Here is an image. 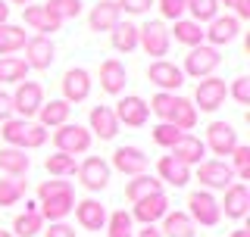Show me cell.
Returning a JSON list of instances; mask_svg holds the SVG:
<instances>
[{"instance_id": "1", "label": "cell", "mask_w": 250, "mask_h": 237, "mask_svg": "<svg viewBox=\"0 0 250 237\" xmlns=\"http://www.w3.org/2000/svg\"><path fill=\"white\" fill-rule=\"evenodd\" d=\"M147 106H150V113L160 118V122L175 125L178 131H194V128H197V109H194V103H191L188 97L156 91Z\"/></svg>"}, {"instance_id": "2", "label": "cell", "mask_w": 250, "mask_h": 237, "mask_svg": "<svg viewBox=\"0 0 250 237\" xmlns=\"http://www.w3.org/2000/svg\"><path fill=\"white\" fill-rule=\"evenodd\" d=\"M0 138L6 140V147H19V150H38L47 144L50 131L44 125L31 122V118H19V116H10L6 122H0Z\"/></svg>"}, {"instance_id": "3", "label": "cell", "mask_w": 250, "mask_h": 237, "mask_svg": "<svg viewBox=\"0 0 250 237\" xmlns=\"http://www.w3.org/2000/svg\"><path fill=\"white\" fill-rule=\"evenodd\" d=\"M138 47L153 59H166L172 38H169V25L163 19H147L144 25H138Z\"/></svg>"}, {"instance_id": "4", "label": "cell", "mask_w": 250, "mask_h": 237, "mask_svg": "<svg viewBox=\"0 0 250 237\" xmlns=\"http://www.w3.org/2000/svg\"><path fill=\"white\" fill-rule=\"evenodd\" d=\"M91 144H94L91 131L78 122H66V125H60V128H53V147H57V153L82 156V153L91 150Z\"/></svg>"}, {"instance_id": "5", "label": "cell", "mask_w": 250, "mask_h": 237, "mask_svg": "<svg viewBox=\"0 0 250 237\" xmlns=\"http://www.w3.org/2000/svg\"><path fill=\"white\" fill-rule=\"evenodd\" d=\"M219 66H222V53H219L216 47H209V44H200V47H191V50H188L182 72L200 81V78L216 75V69H219Z\"/></svg>"}, {"instance_id": "6", "label": "cell", "mask_w": 250, "mask_h": 237, "mask_svg": "<svg viewBox=\"0 0 250 237\" xmlns=\"http://www.w3.org/2000/svg\"><path fill=\"white\" fill-rule=\"evenodd\" d=\"M185 212L194 218V225H200V228H216L222 222V209H219V200L213 197V191H194L188 197Z\"/></svg>"}, {"instance_id": "7", "label": "cell", "mask_w": 250, "mask_h": 237, "mask_svg": "<svg viewBox=\"0 0 250 237\" xmlns=\"http://www.w3.org/2000/svg\"><path fill=\"white\" fill-rule=\"evenodd\" d=\"M225 97H229V84H225V78L209 75V78H200V81H197V91H194L191 103H194L197 113H216V109L225 103Z\"/></svg>"}, {"instance_id": "8", "label": "cell", "mask_w": 250, "mask_h": 237, "mask_svg": "<svg viewBox=\"0 0 250 237\" xmlns=\"http://www.w3.org/2000/svg\"><path fill=\"white\" fill-rule=\"evenodd\" d=\"M75 175H78V184H82L84 191L100 194V191L109 184V175H113V169H109V162L104 159V156H88L84 162H78Z\"/></svg>"}, {"instance_id": "9", "label": "cell", "mask_w": 250, "mask_h": 237, "mask_svg": "<svg viewBox=\"0 0 250 237\" xmlns=\"http://www.w3.org/2000/svg\"><path fill=\"white\" fill-rule=\"evenodd\" d=\"M13 97V113L19 116V118H35L38 116V109H41L44 103V88L38 81H19L16 84V91L10 94Z\"/></svg>"}, {"instance_id": "10", "label": "cell", "mask_w": 250, "mask_h": 237, "mask_svg": "<svg viewBox=\"0 0 250 237\" xmlns=\"http://www.w3.org/2000/svg\"><path fill=\"white\" fill-rule=\"evenodd\" d=\"M113 113H116V122L119 125L144 128L147 118H150V106H147V100L138 97V94H125V97H119V103L113 106Z\"/></svg>"}, {"instance_id": "11", "label": "cell", "mask_w": 250, "mask_h": 237, "mask_svg": "<svg viewBox=\"0 0 250 237\" xmlns=\"http://www.w3.org/2000/svg\"><path fill=\"white\" fill-rule=\"evenodd\" d=\"M194 175H197L203 191H225V187L234 181V172H231V165L225 159H203Z\"/></svg>"}, {"instance_id": "12", "label": "cell", "mask_w": 250, "mask_h": 237, "mask_svg": "<svg viewBox=\"0 0 250 237\" xmlns=\"http://www.w3.org/2000/svg\"><path fill=\"white\" fill-rule=\"evenodd\" d=\"M60 88H62V100H66L69 106H72V103H84V100L91 97V88H94V84H91V72L82 69V66L66 69Z\"/></svg>"}, {"instance_id": "13", "label": "cell", "mask_w": 250, "mask_h": 237, "mask_svg": "<svg viewBox=\"0 0 250 237\" xmlns=\"http://www.w3.org/2000/svg\"><path fill=\"white\" fill-rule=\"evenodd\" d=\"M238 131L229 122H209L207 125V138H203V147L213 156H231V150L238 147Z\"/></svg>"}, {"instance_id": "14", "label": "cell", "mask_w": 250, "mask_h": 237, "mask_svg": "<svg viewBox=\"0 0 250 237\" xmlns=\"http://www.w3.org/2000/svg\"><path fill=\"white\" fill-rule=\"evenodd\" d=\"M147 81L156 84V88L166 91V94H175L185 84V72H182V66H175L169 59H153L147 66Z\"/></svg>"}, {"instance_id": "15", "label": "cell", "mask_w": 250, "mask_h": 237, "mask_svg": "<svg viewBox=\"0 0 250 237\" xmlns=\"http://www.w3.org/2000/svg\"><path fill=\"white\" fill-rule=\"evenodd\" d=\"M241 35V22L234 19L231 13H225V16H216L213 22H207V28H203V44H209V47H229L234 38Z\"/></svg>"}, {"instance_id": "16", "label": "cell", "mask_w": 250, "mask_h": 237, "mask_svg": "<svg viewBox=\"0 0 250 237\" xmlns=\"http://www.w3.org/2000/svg\"><path fill=\"white\" fill-rule=\"evenodd\" d=\"M219 209H222L225 218L241 222V218L250 212V187L244 181H231V184L225 187V197H222V203H219Z\"/></svg>"}, {"instance_id": "17", "label": "cell", "mask_w": 250, "mask_h": 237, "mask_svg": "<svg viewBox=\"0 0 250 237\" xmlns=\"http://www.w3.org/2000/svg\"><path fill=\"white\" fill-rule=\"evenodd\" d=\"M147 165H150V156H147L141 147H116L109 169H116V172H122V175L135 178V175H144Z\"/></svg>"}, {"instance_id": "18", "label": "cell", "mask_w": 250, "mask_h": 237, "mask_svg": "<svg viewBox=\"0 0 250 237\" xmlns=\"http://www.w3.org/2000/svg\"><path fill=\"white\" fill-rule=\"evenodd\" d=\"M22 50H25V57H22V59L28 62V69H38V72L50 69L53 59H57V47H53V41H50V38H44V35L28 38Z\"/></svg>"}, {"instance_id": "19", "label": "cell", "mask_w": 250, "mask_h": 237, "mask_svg": "<svg viewBox=\"0 0 250 237\" xmlns=\"http://www.w3.org/2000/svg\"><path fill=\"white\" fill-rule=\"evenodd\" d=\"M75 222L84 228V231H104L106 228V206L94 197H84V200H75Z\"/></svg>"}, {"instance_id": "20", "label": "cell", "mask_w": 250, "mask_h": 237, "mask_svg": "<svg viewBox=\"0 0 250 237\" xmlns=\"http://www.w3.org/2000/svg\"><path fill=\"white\" fill-rule=\"evenodd\" d=\"M169 212V197L166 194H153V197H144V200L131 203V218L141 225H156L163 222V216Z\"/></svg>"}, {"instance_id": "21", "label": "cell", "mask_w": 250, "mask_h": 237, "mask_svg": "<svg viewBox=\"0 0 250 237\" xmlns=\"http://www.w3.org/2000/svg\"><path fill=\"white\" fill-rule=\"evenodd\" d=\"M22 19H25V25H28L31 31H38V35H44V38L57 35V31L62 28V22L57 19V16H50V10H47L44 3H28V6H22Z\"/></svg>"}, {"instance_id": "22", "label": "cell", "mask_w": 250, "mask_h": 237, "mask_svg": "<svg viewBox=\"0 0 250 237\" xmlns=\"http://www.w3.org/2000/svg\"><path fill=\"white\" fill-rule=\"evenodd\" d=\"M169 156H175V159L185 162V165H200L203 159H207V147H203V140L197 138V134L185 131L182 138L169 147Z\"/></svg>"}, {"instance_id": "23", "label": "cell", "mask_w": 250, "mask_h": 237, "mask_svg": "<svg viewBox=\"0 0 250 237\" xmlns=\"http://www.w3.org/2000/svg\"><path fill=\"white\" fill-rule=\"evenodd\" d=\"M88 131H91V138L113 140L116 134H119V122H116L113 106H91V113H88Z\"/></svg>"}, {"instance_id": "24", "label": "cell", "mask_w": 250, "mask_h": 237, "mask_svg": "<svg viewBox=\"0 0 250 237\" xmlns=\"http://www.w3.org/2000/svg\"><path fill=\"white\" fill-rule=\"evenodd\" d=\"M75 209V191H62V194H53L47 200L38 203V212H41L44 222H66V216Z\"/></svg>"}, {"instance_id": "25", "label": "cell", "mask_w": 250, "mask_h": 237, "mask_svg": "<svg viewBox=\"0 0 250 237\" xmlns=\"http://www.w3.org/2000/svg\"><path fill=\"white\" fill-rule=\"evenodd\" d=\"M125 84H128V72L119 59L100 62V91L109 94V97H119V94H125Z\"/></svg>"}, {"instance_id": "26", "label": "cell", "mask_w": 250, "mask_h": 237, "mask_svg": "<svg viewBox=\"0 0 250 237\" xmlns=\"http://www.w3.org/2000/svg\"><path fill=\"white\" fill-rule=\"evenodd\" d=\"M122 22V13L116 6V0H97L88 13V25L91 31H113Z\"/></svg>"}, {"instance_id": "27", "label": "cell", "mask_w": 250, "mask_h": 237, "mask_svg": "<svg viewBox=\"0 0 250 237\" xmlns=\"http://www.w3.org/2000/svg\"><path fill=\"white\" fill-rule=\"evenodd\" d=\"M156 178H160L163 184L185 187L188 181H191V165L178 162L175 156H160V162H156Z\"/></svg>"}, {"instance_id": "28", "label": "cell", "mask_w": 250, "mask_h": 237, "mask_svg": "<svg viewBox=\"0 0 250 237\" xmlns=\"http://www.w3.org/2000/svg\"><path fill=\"white\" fill-rule=\"evenodd\" d=\"M31 169V159L25 150L19 147H3L0 150V172H3L6 178H25Z\"/></svg>"}, {"instance_id": "29", "label": "cell", "mask_w": 250, "mask_h": 237, "mask_svg": "<svg viewBox=\"0 0 250 237\" xmlns=\"http://www.w3.org/2000/svg\"><path fill=\"white\" fill-rule=\"evenodd\" d=\"M69 116H72V106H69L62 97H60V100H44L41 109H38V125H44V128L50 131V128L66 125Z\"/></svg>"}, {"instance_id": "30", "label": "cell", "mask_w": 250, "mask_h": 237, "mask_svg": "<svg viewBox=\"0 0 250 237\" xmlns=\"http://www.w3.org/2000/svg\"><path fill=\"white\" fill-rule=\"evenodd\" d=\"M169 38H175V44H185L188 50H191V47H200L203 44V25L185 16V19H175V22H172Z\"/></svg>"}, {"instance_id": "31", "label": "cell", "mask_w": 250, "mask_h": 237, "mask_svg": "<svg viewBox=\"0 0 250 237\" xmlns=\"http://www.w3.org/2000/svg\"><path fill=\"white\" fill-rule=\"evenodd\" d=\"M163 237H194L197 234V225H194V218L188 216V212L175 209V212H166L163 216Z\"/></svg>"}, {"instance_id": "32", "label": "cell", "mask_w": 250, "mask_h": 237, "mask_svg": "<svg viewBox=\"0 0 250 237\" xmlns=\"http://www.w3.org/2000/svg\"><path fill=\"white\" fill-rule=\"evenodd\" d=\"M153 194H163V181L156 178V175H135L125 184V197H128V203H138V200H144V197H153Z\"/></svg>"}, {"instance_id": "33", "label": "cell", "mask_w": 250, "mask_h": 237, "mask_svg": "<svg viewBox=\"0 0 250 237\" xmlns=\"http://www.w3.org/2000/svg\"><path fill=\"white\" fill-rule=\"evenodd\" d=\"M38 231H44V218L35 203H28L25 212H19L13 222V237H35Z\"/></svg>"}, {"instance_id": "34", "label": "cell", "mask_w": 250, "mask_h": 237, "mask_svg": "<svg viewBox=\"0 0 250 237\" xmlns=\"http://www.w3.org/2000/svg\"><path fill=\"white\" fill-rule=\"evenodd\" d=\"M109 44H113L116 53L138 50V25H135V22H119V25L109 31Z\"/></svg>"}, {"instance_id": "35", "label": "cell", "mask_w": 250, "mask_h": 237, "mask_svg": "<svg viewBox=\"0 0 250 237\" xmlns=\"http://www.w3.org/2000/svg\"><path fill=\"white\" fill-rule=\"evenodd\" d=\"M28 35L22 25H10V22H3L0 25V57H13V53H19L22 47H25Z\"/></svg>"}, {"instance_id": "36", "label": "cell", "mask_w": 250, "mask_h": 237, "mask_svg": "<svg viewBox=\"0 0 250 237\" xmlns=\"http://www.w3.org/2000/svg\"><path fill=\"white\" fill-rule=\"evenodd\" d=\"M28 72H31V69H28V62L22 57H0V88H3V84L25 81Z\"/></svg>"}, {"instance_id": "37", "label": "cell", "mask_w": 250, "mask_h": 237, "mask_svg": "<svg viewBox=\"0 0 250 237\" xmlns=\"http://www.w3.org/2000/svg\"><path fill=\"white\" fill-rule=\"evenodd\" d=\"M44 169L50 172L53 178H69V175H75L78 162H75V156H66V153H53V156H47V159H44Z\"/></svg>"}, {"instance_id": "38", "label": "cell", "mask_w": 250, "mask_h": 237, "mask_svg": "<svg viewBox=\"0 0 250 237\" xmlns=\"http://www.w3.org/2000/svg\"><path fill=\"white\" fill-rule=\"evenodd\" d=\"M25 197V181L22 178H0V209L16 206Z\"/></svg>"}, {"instance_id": "39", "label": "cell", "mask_w": 250, "mask_h": 237, "mask_svg": "<svg viewBox=\"0 0 250 237\" xmlns=\"http://www.w3.org/2000/svg\"><path fill=\"white\" fill-rule=\"evenodd\" d=\"M188 13H191L194 22L207 25L219 16V0H188Z\"/></svg>"}, {"instance_id": "40", "label": "cell", "mask_w": 250, "mask_h": 237, "mask_svg": "<svg viewBox=\"0 0 250 237\" xmlns=\"http://www.w3.org/2000/svg\"><path fill=\"white\" fill-rule=\"evenodd\" d=\"M47 10H50V16H57L60 22H66V19H78L82 16V0H47Z\"/></svg>"}, {"instance_id": "41", "label": "cell", "mask_w": 250, "mask_h": 237, "mask_svg": "<svg viewBox=\"0 0 250 237\" xmlns=\"http://www.w3.org/2000/svg\"><path fill=\"white\" fill-rule=\"evenodd\" d=\"M131 228H135V218L128 209L106 212V234H131Z\"/></svg>"}, {"instance_id": "42", "label": "cell", "mask_w": 250, "mask_h": 237, "mask_svg": "<svg viewBox=\"0 0 250 237\" xmlns=\"http://www.w3.org/2000/svg\"><path fill=\"white\" fill-rule=\"evenodd\" d=\"M231 172H234V178H241V181H250V147L247 144H238L231 150Z\"/></svg>"}, {"instance_id": "43", "label": "cell", "mask_w": 250, "mask_h": 237, "mask_svg": "<svg viewBox=\"0 0 250 237\" xmlns=\"http://www.w3.org/2000/svg\"><path fill=\"white\" fill-rule=\"evenodd\" d=\"M182 134H185V131H178L175 125H169V122H156L153 128H150L153 144H156V147H166V150H169L172 144H175V140L182 138Z\"/></svg>"}, {"instance_id": "44", "label": "cell", "mask_w": 250, "mask_h": 237, "mask_svg": "<svg viewBox=\"0 0 250 237\" xmlns=\"http://www.w3.org/2000/svg\"><path fill=\"white\" fill-rule=\"evenodd\" d=\"M153 6L160 10L163 19H169V22L185 19V13H188V0H153Z\"/></svg>"}, {"instance_id": "45", "label": "cell", "mask_w": 250, "mask_h": 237, "mask_svg": "<svg viewBox=\"0 0 250 237\" xmlns=\"http://www.w3.org/2000/svg\"><path fill=\"white\" fill-rule=\"evenodd\" d=\"M229 97H234L241 106L250 103V75H238L234 81L229 84Z\"/></svg>"}, {"instance_id": "46", "label": "cell", "mask_w": 250, "mask_h": 237, "mask_svg": "<svg viewBox=\"0 0 250 237\" xmlns=\"http://www.w3.org/2000/svg\"><path fill=\"white\" fill-rule=\"evenodd\" d=\"M62 191H72V181H66V178L41 181V184H38V200H47V197H53V194H62Z\"/></svg>"}, {"instance_id": "47", "label": "cell", "mask_w": 250, "mask_h": 237, "mask_svg": "<svg viewBox=\"0 0 250 237\" xmlns=\"http://www.w3.org/2000/svg\"><path fill=\"white\" fill-rule=\"evenodd\" d=\"M116 6H119V13H128V16H144V13H150L153 0H116Z\"/></svg>"}, {"instance_id": "48", "label": "cell", "mask_w": 250, "mask_h": 237, "mask_svg": "<svg viewBox=\"0 0 250 237\" xmlns=\"http://www.w3.org/2000/svg\"><path fill=\"white\" fill-rule=\"evenodd\" d=\"M219 3H222L225 10H234L231 16L238 22H247L250 19V0H219Z\"/></svg>"}, {"instance_id": "49", "label": "cell", "mask_w": 250, "mask_h": 237, "mask_svg": "<svg viewBox=\"0 0 250 237\" xmlns=\"http://www.w3.org/2000/svg\"><path fill=\"white\" fill-rule=\"evenodd\" d=\"M44 237H78V234H75V228L66 225V222H50V228L44 231Z\"/></svg>"}, {"instance_id": "50", "label": "cell", "mask_w": 250, "mask_h": 237, "mask_svg": "<svg viewBox=\"0 0 250 237\" xmlns=\"http://www.w3.org/2000/svg\"><path fill=\"white\" fill-rule=\"evenodd\" d=\"M10 116H13V97L6 88H0V122H6Z\"/></svg>"}, {"instance_id": "51", "label": "cell", "mask_w": 250, "mask_h": 237, "mask_svg": "<svg viewBox=\"0 0 250 237\" xmlns=\"http://www.w3.org/2000/svg\"><path fill=\"white\" fill-rule=\"evenodd\" d=\"M135 237H163V231H160L156 225H144V228H141V231H138Z\"/></svg>"}, {"instance_id": "52", "label": "cell", "mask_w": 250, "mask_h": 237, "mask_svg": "<svg viewBox=\"0 0 250 237\" xmlns=\"http://www.w3.org/2000/svg\"><path fill=\"white\" fill-rule=\"evenodd\" d=\"M3 22H10V3L0 0V25H3Z\"/></svg>"}, {"instance_id": "53", "label": "cell", "mask_w": 250, "mask_h": 237, "mask_svg": "<svg viewBox=\"0 0 250 237\" xmlns=\"http://www.w3.org/2000/svg\"><path fill=\"white\" fill-rule=\"evenodd\" d=\"M231 237H250L247 228H238V231H231Z\"/></svg>"}, {"instance_id": "54", "label": "cell", "mask_w": 250, "mask_h": 237, "mask_svg": "<svg viewBox=\"0 0 250 237\" xmlns=\"http://www.w3.org/2000/svg\"><path fill=\"white\" fill-rule=\"evenodd\" d=\"M6 3H16V6H28L31 0H6Z\"/></svg>"}, {"instance_id": "55", "label": "cell", "mask_w": 250, "mask_h": 237, "mask_svg": "<svg viewBox=\"0 0 250 237\" xmlns=\"http://www.w3.org/2000/svg\"><path fill=\"white\" fill-rule=\"evenodd\" d=\"M0 237H13V231H3V228H0Z\"/></svg>"}, {"instance_id": "56", "label": "cell", "mask_w": 250, "mask_h": 237, "mask_svg": "<svg viewBox=\"0 0 250 237\" xmlns=\"http://www.w3.org/2000/svg\"><path fill=\"white\" fill-rule=\"evenodd\" d=\"M106 237H131V234H106Z\"/></svg>"}]
</instances>
